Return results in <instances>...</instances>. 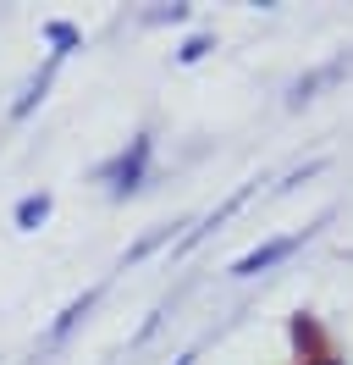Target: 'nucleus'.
I'll return each mask as SVG.
<instances>
[{
    "label": "nucleus",
    "instance_id": "nucleus-1",
    "mask_svg": "<svg viewBox=\"0 0 353 365\" xmlns=\"http://www.w3.org/2000/svg\"><path fill=\"white\" fill-rule=\"evenodd\" d=\"M149 166H154V133H149V128H138L110 160L94 166V182L105 188L110 200H132V194L149 188Z\"/></svg>",
    "mask_w": 353,
    "mask_h": 365
},
{
    "label": "nucleus",
    "instance_id": "nucleus-2",
    "mask_svg": "<svg viewBox=\"0 0 353 365\" xmlns=\"http://www.w3.org/2000/svg\"><path fill=\"white\" fill-rule=\"evenodd\" d=\"M331 216H337V210H320V222H315V227L282 232V238H260V244H254L248 255H238V260L226 266V277H238V282H248V277H260V272H270V266H282V260H293V255L304 250V244H309V238H315L320 227H326Z\"/></svg>",
    "mask_w": 353,
    "mask_h": 365
},
{
    "label": "nucleus",
    "instance_id": "nucleus-3",
    "mask_svg": "<svg viewBox=\"0 0 353 365\" xmlns=\"http://www.w3.org/2000/svg\"><path fill=\"white\" fill-rule=\"evenodd\" d=\"M248 194H254V182H243V188H232V194H226V200H221V205L210 210V216H199V222H188V232L176 238L172 250H176V255H194L199 244L210 238V232H221V227H226V222H232V216H238L243 205H248Z\"/></svg>",
    "mask_w": 353,
    "mask_h": 365
},
{
    "label": "nucleus",
    "instance_id": "nucleus-4",
    "mask_svg": "<svg viewBox=\"0 0 353 365\" xmlns=\"http://www.w3.org/2000/svg\"><path fill=\"white\" fill-rule=\"evenodd\" d=\"M348 72H353V56H348V50H342V56H331V61H320V67L298 72V78L287 83V106H293V111H298V106H309V100H315L320 89H331V83H342Z\"/></svg>",
    "mask_w": 353,
    "mask_h": 365
},
{
    "label": "nucleus",
    "instance_id": "nucleus-5",
    "mask_svg": "<svg viewBox=\"0 0 353 365\" xmlns=\"http://www.w3.org/2000/svg\"><path fill=\"white\" fill-rule=\"evenodd\" d=\"M100 299H105V282H94V288H83V294L72 299V304H66L61 316H56L50 327H44V349H61V343L72 338V332H78V327H83V321L94 316V310H100Z\"/></svg>",
    "mask_w": 353,
    "mask_h": 365
},
{
    "label": "nucleus",
    "instance_id": "nucleus-6",
    "mask_svg": "<svg viewBox=\"0 0 353 365\" xmlns=\"http://www.w3.org/2000/svg\"><path fill=\"white\" fill-rule=\"evenodd\" d=\"M287 338H293V360L304 365V360H315V354H326L331 349V338H326V327L309 316V310H293L287 316Z\"/></svg>",
    "mask_w": 353,
    "mask_h": 365
},
{
    "label": "nucleus",
    "instance_id": "nucleus-7",
    "mask_svg": "<svg viewBox=\"0 0 353 365\" xmlns=\"http://www.w3.org/2000/svg\"><path fill=\"white\" fill-rule=\"evenodd\" d=\"M182 227H188V222H160V227L138 232V238H132L127 250H122V272H127V266H144L149 255H160L166 244H176V238H182Z\"/></svg>",
    "mask_w": 353,
    "mask_h": 365
},
{
    "label": "nucleus",
    "instance_id": "nucleus-8",
    "mask_svg": "<svg viewBox=\"0 0 353 365\" xmlns=\"http://www.w3.org/2000/svg\"><path fill=\"white\" fill-rule=\"evenodd\" d=\"M56 67H61V61H50V56H44V67L33 72V78L22 83V94L11 100V122H28V116L44 106V94H50V83H56Z\"/></svg>",
    "mask_w": 353,
    "mask_h": 365
},
{
    "label": "nucleus",
    "instance_id": "nucleus-9",
    "mask_svg": "<svg viewBox=\"0 0 353 365\" xmlns=\"http://www.w3.org/2000/svg\"><path fill=\"white\" fill-rule=\"evenodd\" d=\"M50 210H56V200H50L44 188H33V194H22L17 205H11V227L17 232H39L44 222H50Z\"/></svg>",
    "mask_w": 353,
    "mask_h": 365
},
{
    "label": "nucleus",
    "instance_id": "nucleus-10",
    "mask_svg": "<svg viewBox=\"0 0 353 365\" xmlns=\"http://www.w3.org/2000/svg\"><path fill=\"white\" fill-rule=\"evenodd\" d=\"M39 34H44V45H50V61H66L72 50H83V28L66 23V17H50Z\"/></svg>",
    "mask_w": 353,
    "mask_h": 365
},
{
    "label": "nucleus",
    "instance_id": "nucleus-11",
    "mask_svg": "<svg viewBox=\"0 0 353 365\" xmlns=\"http://www.w3.org/2000/svg\"><path fill=\"white\" fill-rule=\"evenodd\" d=\"M182 23H194V6H182V0L149 6V11H144V28H182Z\"/></svg>",
    "mask_w": 353,
    "mask_h": 365
},
{
    "label": "nucleus",
    "instance_id": "nucleus-12",
    "mask_svg": "<svg viewBox=\"0 0 353 365\" xmlns=\"http://www.w3.org/2000/svg\"><path fill=\"white\" fill-rule=\"evenodd\" d=\"M210 50H216V34H204V28H199V34H188V39L176 45V67H199Z\"/></svg>",
    "mask_w": 353,
    "mask_h": 365
},
{
    "label": "nucleus",
    "instance_id": "nucleus-13",
    "mask_svg": "<svg viewBox=\"0 0 353 365\" xmlns=\"http://www.w3.org/2000/svg\"><path fill=\"white\" fill-rule=\"evenodd\" d=\"M326 166H331L326 155H315V160H304V166H298V172H287V178L276 182V194H293V188H304V182H309V178H320V172H326Z\"/></svg>",
    "mask_w": 353,
    "mask_h": 365
},
{
    "label": "nucleus",
    "instance_id": "nucleus-14",
    "mask_svg": "<svg viewBox=\"0 0 353 365\" xmlns=\"http://www.w3.org/2000/svg\"><path fill=\"white\" fill-rule=\"evenodd\" d=\"M160 321H166V304H160V310H149V316H144V327L132 332V343H149L154 332H160Z\"/></svg>",
    "mask_w": 353,
    "mask_h": 365
},
{
    "label": "nucleus",
    "instance_id": "nucleus-15",
    "mask_svg": "<svg viewBox=\"0 0 353 365\" xmlns=\"http://www.w3.org/2000/svg\"><path fill=\"white\" fill-rule=\"evenodd\" d=\"M304 365H348V360H342L337 349H326V354H315V360H304Z\"/></svg>",
    "mask_w": 353,
    "mask_h": 365
},
{
    "label": "nucleus",
    "instance_id": "nucleus-16",
    "mask_svg": "<svg viewBox=\"0 0 353 365\" xmlns=\"http://www.w3.org/2000/svg\"><path fill=\"white\" fill-rule=\"evenodd\" d=\"M172 365H199V349H182V354H176Z\"/></svg>",
    "mask_w": 353,
    "mask_h": 365
}]
</instances>
